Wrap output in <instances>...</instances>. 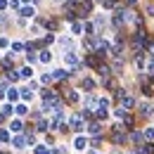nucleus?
Here are the masks:
<instances>
[{
    "mask_svg": "<svg viewBox=\"0 0 154 154\" xmlns=\"http://www.w3.org/2000/svg\"><path fill=\"white\" fill-rule=\"evenodd\" d=\"M102 5H104L107 10H112V7H114V0H102Z\"/></svg>",
    "mask_w": 154,
    "mask_h": 154,
    "instance_id": "a19ab883",
    "label": "nucleus"
},
{
    "mask_svg": "<svg viewBox=\"0 0 154 154\" xmlns=\"http://www.w3.org/2000/svg\"><path fill=\"white\" fill-rule=\"evenodd\" d=\"M33 154H52L45 145H33Z\"/></svg>",
    "mask_w": 154,
    "mask_h": 154,
    "instance_id": "6ab92c4d",
    "label": "nucleus"
},
{
    "mask_svg": "<svg viewBox=\"0 0 154 154\" xmlns=\"http://www.w3.org/2000/svg\"><path fill=\"white\" fill-rule=\"evenodd\" d=\"M83 29H85V33H88V36H97V33H95V24H93V21H85V24H83Z\"/></svg>",
    "mask_w": 154,
    "mask_h": 154,
    "instance_id": "f3484780",
    "label": "nucleus"
},
{
    "mask_svg": "<svg viewBox=\"0 0 154 154\" xmlns=\"http://www.w3.org/2000/svg\"><path fill=\"white\" fill-rule=\"evenodd\" d=\"M81 116H83V119H93V112H88V109H83V114H81Z\"/></svg>",
    "mask_w": 154,
    "mask_h": 154,
    "instance_id": "a18cd8bd",
    "label": "nucleus"
},
{
    "mask_svg": "<svg viewBox=\"0 0 154 154\" xmlns=\"http://www.w3.org/2000/svg\"><path fill=\"white\" fill-rule=\"evenodd\" d=\"M31 36H36V38L40 36V29H38V26H31Z\"/></svg>",
    "mask_w": 154,
    "mask_h": 154,
    "instance_id": "c03bdc74",
    "label": "nucleus"
},
{
    "mask_svg": "<svg viewBox=\"0 0 154 154\" xmlns=\"http://www.w3.org/2000/svg\"><path fill=\"white\" fill-rule=\"evenodd\" d=\"M19 2H21V0H10V7H12V10H19V7H21Z\"/></svg>",
    "mask_w": 154,
    "mask_h": 154,
    "instance_id": "e433bc0d",
    "label": "nucleus"
},
{
    "mask_svg": "<svg viewBox=\"0 0 154 154\" xmlns=\"http://www.w3.org/2000/svg\"><path fill=\"white\" fill-rule=\"evenodd\" d=\"M88 154H100V152H88Z\"/></svg>",
    "mask_w": 154,
    "mask_h": 154,
    "instance_id": "3c124183",
    "label": "nucleus"
},
{
    "mask_svg": "<svg viewBox=\"0 0 154 154\" xmlns=\"http://www.w3.org/2000/svg\"><path fill=\"white\" fill-rule=\"evenodd\" d=\"M123 123H126V126H128V128H131V126H133V119H131V116L126 114V116H123Z\"/></svg>",
    "mask_w": 154,
    "mask_h": 154,
    "instance_id": "79ce46f5",
    "label": "nucleus"
},
{
    "mask_svg": "<svg viewBox=\"0 0 154 154\" xmlns=\"http://www.w3.org/2000/svg\"><path fill=\"white\" fill-rule=\"evenodd\" d=\"M97 116H100V119H107V116H109V100H107V97L97 100Z\"/></svg>",
    "mask_w": 154,
    "mask_h": 154,
    "instance_id": "f257e3e1",
    "label": "nucleus"
},
{
    "mask_svg": "<svg viewBox=\"0 0 154 154\" xmlns=\"http://www.w3.org/2000/svg\"><path fill=\"white\" fill-rule=\"evenodd\" d=\"M26 137L24 135H17V137H12V145H14V149H26Z\"/></svg>",
    "mask_w": 154,
    "mask_h": 154,
    "instance_id": "6e6552de",
    "label": "nucleus"
},
{
    "mask_svg": "<svg viewBox=\"0 0 154 154\" xmlns=\"http://www.w3.org/2000/svg\"><path fill=\"white\" fill-rule=\"evenodd\" d=\"M78 100H81V95L76 90H69V102H78Z\"/></svg>",
    "mask_w": 154,
    "mask_h": 154,
    "instance_id": "7c9ffc66",
    "label": "nucleus"
},
{
    "mask_svg": "<svg viewBox=\"0 0 154 154\" xmlns=\"http://www.w3.org/2000/svg\"><path fill=\"white\" fill-rule=\"evenodd\" d=\"M142 93H145L147 97H152V88H149V85H142Z\"/></svg>",
    "mask_w": 154,
    "mask_h": 154,
    "instance_id": "37998d69",
    "label": "nucleus"
},
{
    "mask_svg": "<svg viewBox=\"0 0 154 154\" xmlns=\"http://www.w3.org/2000/svg\"><path fill=\"white\" fill-rule=\"evenodd\" d=\"M52 76L57 78V81H62V78L69 76V71H64V69H55V71H52Z\"/></svg>",
    "mask_w": 154,
    "mask_h": 154,
    "instance_id": "4be33fe9",
    "label": "nucleus"
},
{
    "mask_svg": "<svg viewBox=\"0 0 154 154\" xmlns=\"http://www.w3.org/2000/svg\"><path fill=\"white\" fill-rule=\"evenodd\" d=\"M85 147H88V137H83V135H76V140H74V149L83 152Z\"/></svg>",
    "mask_w": 154,
    "mask_h": 154,
    "instance_id": "423d86ee",
    "label": "nucleus"
},
{
    "mask_svg": "<svg viewBox=\"0 0 154 154\" xmlns=\"http://www.w3.org/2000/svg\"><path fill=\"white\" fill-rule=\"evenodd\" d=\"M116 154H121V152H116Z\"/></svg>",
    "mask_w": 154,
    "mask_h": 154,
    "instance_id": "864d4df0",
    "label": "nucleus"
},
{
    "mask_svg": "<svg viewBox=\"0 0 154 154\" xmlns=\"http://www.w3.org/2000/svg\"><path fill=\"white\" fill-rule=\"evenodd\" d=\"M48 128H52V123H50V121H40V123H38V131H40V133H45Z\"/></svg>",
    "mask_w": 154,
    "mask_h": 154,
    "instance_id": "bb28decb",
    "label": "nucleus"
},
{
    "mask_svg": "<svg viewBox=\"0 0 154 154\" xmlns=\"http://www.w3.org/2000/svg\"><path fill=\"white\" fill-rule=\"evenodd\" d=\"M64 64L76 66V64H78V55H76V52H71V50H66V52H64Z\"/></svg>",
    "mask_w": 154,
    "mask_h": 154,
    "instance_id": "20e7f679",
    "label": "nucleus"
},
{
    "mask_svg": "<svg viewBox=\"0 0 154 154\" xmlns=\"http://www.w3.org/2000/svg\"><path fill=\"white\" fill-rule=\"evenodd\" d=\"M7 95V93H5V90H2V88H0V100H2V97Z\"/></svg>",
    "mask_w": 154,
    "mask_h": 154,
    "instance_id": "09e8293b",
    "label": "nucleus"
},
{
    "mask_svg": "<svg viewBox=\"0 0 154 154\" xmlns=\"http://www.w3.org/2000/svg\"><path fill=\"white\" fill-rule=\"evenodd\" d=\"M40 97H43L45 102H55V93H52V90H43V93H40Z\"/></svg>",
    "mask_w": 154,
    "mask_h": 154,
    "instance_id": "412c9836",
    "label": "nucleus"
},
{
    "mask_svg": "<svg viewBox=\"0 0 154 154\" xmlns=\"http://www.w3.org/2000/svg\"><path fill=\"white\" fill-rule=\"evenodd\" d=\"M83 88L93 90V88H95V81H93V78H83Z\"/></svg>",
    "mask_w": 154,
    "mask_h": 154,
    "instance_id": "cd10ccee",
    "label": "nucleus"
},
{
    "mask_svg": "<svg viewBox=\"0 0 154 154\" xmlns=\"http://www.w3.org/2000/svg\"><path fill=\"white\" fill-rule=\"evenodd\" d=\"M7 45H10V40H7V38H0V48H7Z\"/></svg>",
    "mask_w": 154,
    "mask_h": 154,
    "instance_id": "de8ad7c7",
    "label": "nucleus"
},
{
    "mask_svg": "<svg viewBox=\"0 0 154 154\" xmlns=\"http://www.w3.org/2000/svg\"><path fill=\"white\" fill-rule=\"evenodd\" d=\"M154 152V145H149V142H145L140 149H137V154H152Z\"/></svg>",
    "mask_w": 154,
    "mask_h": 154,
    "instance_id": "a211bd4d",
    "label": "nucleus"
},
{
    "mask_svg": "<svg viewBox=\"0 0 154 154\" xmlns=\"http://www.w3.org/2000/svg\"><path fill=\"white\" fill-rule=\"evenodd\" d=\"M45 29H50V31H55V29H57V21H55V19L45 21Z\"/></svg>",
    "mask_w": 154,
    "mask_h": 154,
    "instance_id": "473e14b6",
    "label": "nucleus"
},
{
    "mask_svg": "<svg viewBox=\"0 0 154 154\" xmlns=\"http://www.w3.org/2000/svg\"><path fill=\"white\" fill-rule=\"evenodd\" d=\"M112 140H114L116 145H121V142H126V135L121 133V131H114V135H112Z\"/></svg>",
    "mask_w": 154,
    "mask_h": 154,
    "instance_id": "dca6fc26",
    "label": "nucleus"
},
{
    "mask_svg": "<svg viewBox=\"0 0 154 154\" xmlns=\"http://www.w3.org/2000/svg\"><path fill=\"white\" fill-rule=\"evenodd\" d=\"M142 137H145L142 133H133V142H142Z\"/></svg>",
    "mask_w": 154,
    "mask_h": 154,
    "instance_id": "ea45409f",
    "label": "nucleus"
},
{
    "mask_svg": "<svg viewBox=\"0 0 154 154\" xmlns=\"http://www.w3.org/2000/svg\"><path fill=\"white\" fill-rule=\"evenodd\" d=\"M76 2H74V0H69V2H64V12H76Z\"/></svg>",
    "mask_w": 154,
    "mask_h": 154,
    "instance_id": "393cba45",
    "label": "nucleus"
},
{
    "mask_svg": "<svg viewBox=\"0 0 154 154\" xmlns=\"http://www.w3.org/2000/svg\"><path fill=\"white\" fill-rule=\"evenodd\" d=\"M100 131H102V126H100L97 121H93V123L88 126V133H90V135H100Z\"/></svg>",
    "mask_w": 154,
    "mask_h": 154,
    "instance_id": "9b49d317",
    "label": "nucleus"
},
{
    "mask_svg": "<svg viewBox=\"0 0 154 154\" xmlns=\"http://www.w3.org/2000/svg\"><path fill=\"white\" fill-rule=\"evenodd\" d=\"M19 95H21V93H17V90H10V93H7V97H10V100H17Z\"/></svg>",
    "mask_w": 154,
    "mask_h": 154,
    "instance_id": "4c0bfd02",
    "label": "nucleus"
},
{
    "mask_svg": "<svg viewBox=\"0 0 154 154\" xmlns=\"http://www.w3.org/2000/svg\"><path fill=\"white\" fill-rule=\"evenodd\" d=\"M38 59H40V62H45V64H48V62H50V59H52V52H50V50H40V55H38Z\"/></svg>",
    "mask_w": 154,
    "mask_h": 154,
    "instance_id": "2eb2a0df",
    "label": "nucleus"
},
{
    "mask_svg": "<svg viewBox=\"0 0 154 154\" xmlns=\"http://www.w3.org/2000/svg\"><path fill=\"white\" fill-rule=\"evenodd\" d=\"M12 50H14V52H24V50H26V48H24V45H21V43H14V45H12Z\"/></svg>",
    "mask_w": 154,
    "mask_h": 154,
    "instance_id": "c9c22d12",
    "label": "nucleus"
},
{
    "mask_svg": "<svg viewBox=\"0 0 154 154\" xmlns=\"http://www.w3.org/2000/svg\"><path fill=\"white\" fill-rule=\"evenodd\" d=\"M69 126H71V131L81 133V131H83V116H74V119L69 121Z\"/></svg>",
    "mask_w": 154,
    "mask_h": 154,
    "instance_id": "0eeeda50",
    "label": "nucleus"
},
{
    "mask_svg": "<svg viewBox=\"0 0 154 154\" xmlns=\"http://www.w3.org/2000/svg\"><path fill=\"white\" fill-rule=\"evenodd\" d=\"M83 31H85V29H83V24H78V21H74V24H71V33H74V36H81Z\"/></svg>",
    "mask_w": 154,
    "mask_h": 154,
    "instance_id": "ddd939ff",
    "label": "nucleus"
},
{
    "mask_svg": "<svg viewBox=\"0 0 154 154\" xmlns=\"http://www.w3.org/2000/svg\"><path fill=\"white\" fill-rule=\"evenodd\" d=\"M145 140H154V126L145 128Z\"/></svg>",
    "mask_w": 154,
    "mask_h": 154,
    "instance_id": "c85d7f7f",
    "label": "nucleus"
},
{
    "mask_svg": "<svg viewBox=\"0 0 154 154\" xmlns=\"http://www.w3.org/2000/svg\"><path fill=\"white\" fill-rule=\"evenodd\" d=\"M147 74H149V76H154V59L147 64Z\"/></svg>",
    "mask_w": 154,
    "mask_h": 154,
    "instance_id": "58836bf2",
    "label": "nucleus"
},
{
    "mask_svg": "<svg viewBox=\"0 0 154 154\" xmlns=\"http://www.w3.org/2000/svg\"><path fill=\"white\" fill-rule=\"evenodd\" d=\"M97 74H100L102 78H109V76H112V69L104 66V64H100V66H97Z\"/></svg>",
    "mask_w": 154,
    "mask_h": 154,
    "instance_id": "9d476101",
    "label": "nucleus"
},
{
    "mask_svg": "<svg viewBox=\"0 0 154 154\" xmlns=\"http://www.w3.org/2000/svg\"><path fill=\"white\" fill-rule=\"evenodd\" d=\"M19 76H21V74H17V71H7V78H10L12 83H17V81H19Z\"/></svg>",
    "mask_w": 154,
    "mask_h": 154,
    "instance_id": "c756f323",
    "label": "nucleus"
},
{
    "mask_svg": "<svg viewBox=\"0 0 154 154\" xmlns=\"http://www.w3.org/2000/svg\"><path fill=\"white\" fill-rule=\"evenodd\" d=\"M137 112H140L142 116H152L154 114V109L149 107V104H140V109H137Z\"/></svg>",
    "mask_w": 154,
    "mask_h": 154,
    "instance_id": "4468645a",
    "label": "nucleus"
},
{
    "mask_svg": "<svg viewBox=\"0 0 154 154\" xmlns=\"http://www.w3.org/2000/svg\"><path fill=\"white\" fill-rule=\"evenodd\" d=\"M119 102H121V107H123V109H131V107L135 104V100L131 95H126V90H119Z\"/></svg>",
    "mask_w": 154,
    "mask_h": 154,
    "instance_id": "f03ea898",
    "label": "nucleus"
},
{
    "mask_svg": "<svg viewBox=\"0 0 154 154\" xmlns=\"http://www.w3.org/2000/svg\"><path fill=\"white\" fill-rule=\"evenodd\" d=\"M21 128H24V123H21L19 119H14V121H12V123H10V131H12V133H19Z\"/></svg>",
    "mask_w": 154,
    "mask_h": 154,
    "instance_id": "f8f14e48",
    "label": "nucleus"
},
{
    "mask_svg": "<svg viewBox=\"0 0 154 154\" xmlns=\"http://www.w3.org/2000/svg\"><path fill=\"white\" fill-rule=\"evenodd\" d=\"M12 112H14L12 104H5V107H2V114H5V116H12Z\"/></svg>",
    "mask_w": 154,
    "mask_h": 154,
    "instance_id": "2f4dec72",
    "label": "nucleus"
},
{
    "mask_svg": "<svg viewBox=\"0 0 154 154\" xmlns=\"http://www.w3.org/2000/svg\"><path fill=\"white\" fill-rule=\"evenodd\" d=\"M40 81H43V83H52V81H55V76H52V74H43V78H40Z\"/></svg>",
    "mask_w": 154,
    "mask_h": 154,
    "instance_id": "f704fd0d",
    "label": "nucleus"
},
{
    "mask_svg": "<svg viewBox=\"0 0 154 154\" xmlns=\"http://www.w3.org/2000/svg\"><path fill=\"white\" fill-rule=\"evenodd\" d=\"M85 64H88V66H100V55H97V52H90V55L85 57Z\"/></svg>",
    "mask_w": 154,
    "mask_h": 154,
    "instance_id": "1a4fd4ad",
    "label": "nucleus"
},
{
    "mask_svg": "<svg viewBox=\"0 0 154 154\" xmlns=\"http://www.w3.org/2000/svg\"><path fill=\"white\" fill-rule=\"evenodd\" d=\"M14 112H17L19 116H24V114H29V107H26V104H17V107H14Z\"/></svg>",
    "mask_w": 154,
    "mask_h": 154,
    "instance_id": "a878e982",
    "label": "nucleus"
},
{
    "mask_svg": "<svg viewBox=\"0 0 154 154\" xmlns=\"http://www.w3.org/2000/svg\"><path fill=\"white\" fill-rule=\"evenodd\" d=\"M33 14H36V10H33L31 5H24V7H19V17H24V19H33Z\"/></svg>",
    "mask_w": 154,
    "mask_h": 154,
    "instance_id": "39448f33",
    "label": "nucleus"
},
{
    "mask_svg": "<svg viewBox=\"0 0 154 154\" xmlns=\"http://www.w3.org/2000/svg\"><path fill=\"white\" fill-rule=\"evenodd\" d=\"M12 137H10V131L7 128H0V142H10Z\"/></svg>",
    "mask_w": 154,
    "mask_h": 154,
    "instance_id": "5701e85b",
    "label": "nucleus"
},
{
    "mask_svg": "<svg viewBox=\"0 0 154 154\" xmlns=\"http://www.w3.org/2000/svg\"><path fill=\"white\" fill-rule=\"evenodd\" d=\"M2 119H5V114H0V123H2Z\"/></svg>",
    "mask_w": 154,
    "mask_h": 154,
    "instance_id": "8fccbe9b",
    "label": "nucleus"
},
{
    "mask_svg": "<svg viewBox=\"0 0 154 154\" xmlns=\"http://www.w3.org/2000/svg\"><path fill=\"white\" fill-rule=\"evenodd\" d=\"M128 2H135V0H128Z\"/></svg>",
    "mask_w": 154,
    "mask_h": 154,
    "instance_id": "603ef678",
    "label": "nucleus"
},
{
    "mask_svg": "<svg viewBox=\"0 0 154 154\" xmlns=\"http://www.w3.org/2000/svg\"><path fill=\"white\" fill-rule=\"evenodd\" d=\"M21 100H24V102H31V100H33V93H31L29 88H21Z\"/></svg>",
    "mask_w": 154,
    "mask_h": 154,
    "instance_id": "aec40b11",
    "label": "nucleus"
},
{
    "mask_svg": "<svg viewBox=\"0 0 154 154\" xmlns=\"http://www.w3.org/2000/svg\"><path fill=\"white\" fill-rule=\"evenodd\" d=\"M128 21V12L126 10H116V14H114V26H123Z\"/></svg>",
    "mask_w": 154,
    "mask_h": 154,
    "instance_id": "7ed1b4c3",
    "label": "nucleus"
},
{
    "mask_svg": "<svg viewBox=\"0 0 154 154\" xmlns=\"http://www.w3.org/2000/svg\"><path fill=\"white\" fill-rule=\"evenodd\" d=\"M19 74H21V78H31V76H33V69H31V66H29V64H26V66H24V69H21Z\"/></svg>",
    "mask_w": 154,
    "mask_h": 154,
    "instance_id": "b1692460",
    "label": "nucleus"
},
{
    "mask_svg": "<svg viewBox=\"0 0 154 154\" xmlns=\"http://www.w3.org/2000/svg\"><path fill=\"white\" fill-rule=\"evenodd\" d=\"M57 2H59V0H57Z\"/></svg>",
    "mask_w": 154,
    "mask_h": 154,
    "instance_id": "5fc2aeb1",
    "label": "nucleus"
},
{
    "mask_svg": "<svg viewBox=\"0 0 154 154\" xmlns=\"http://www.w3.org/2000/svg\"><path fill=\"white\" fill-rule=\"evenodd\" d=\"M43 43H45V45H50V43H55V33H48V36L43 38Z\"/></svg>",
    "mask_w": 154,
    "mask_h": 154,
    "instance_id": "72a5a7b5",
    "label": "nucleus"
},
{
    "mask_svg": "<svg viewBox=\"0 0 154 154\" xmlns=\"http://www.w3.org/2000/svg\"><path fill=\"white\" fill-rule=\"evenodd\" d=\"M5 7H10V0H0V10H5Z\"/></svg>",
    "mask_w": 154,
    "mask_h": 154,
    "instance_id": "49530a36",
    "label": "nucleus"
}]
</instances>
